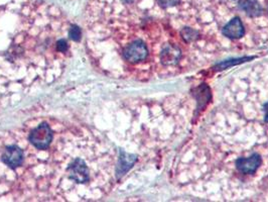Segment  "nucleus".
Wrapping results in <instances>:
<instances>
[{"label":"nucleus","instance_id":"nucleus-7","mask_svg":"<svg viewBox=\"0 0 268 202\" xmlns=\"http://www.w3.org/2000/svg\"><path fill=\"white\" fill-rule=\"evenodd\" d=\"M238 3L240 9L250 17H257L262 14V6L257 0H234Z\"/></svg>","mask_w":268,"mask_h":202},{"label":"nucleus","instance_id":"nucleus-11","mask_svg":"<svg viewBox=\"0 0 268 202\" xmlns=\"http://www.w3.org/2000/svg\"><path fill=\"white\" fill-rule=\"evenodd\" d=\"M69 37L70 39L74 41H78L81 39V31L77 27L76 25H72L69 30Z\"/></svg>","mask_w":268,"mask_h":202},{"label":"nucleus","instance_id":"nucleus-4","mask_svg":"<svg viewBox=\"0 0 268 202\" xmlns=\"http://www.w3.org/2000/svg\"><path fill=\"white\" fill-rule=\"evenodd\" d=\"M261 156L257 153L248 158H239L236 160V168L242 174H254L261 165Z\"/></svg>","mask_w":268,"mask_h":202},{"label":"nucleus","instance_id":"nucleus-2","mask_svg":"<svg viewBox=\"0 0 268 202\" xmlns=\"http://www.w3.org/2000/svg\"><path fill=\"white\" fill-rule=\"evenodd\" d=\"M54 131L47 122H42L33 127L29 133V142L37 150L45 151L54 141Z\"/></svg>","mask_w":268,"mask_h":202},{"label":"nucleus","instance_id":"nucleus-5","mask_svg":"<svg viewBox=\"0 0 268 202\" xmlns=\"http://www.w3.org/2000/svg\"><path fill=\"white\" fill-rule=\"evenodd\" d=\"M182 57V52L175 44H165L160 53V62L164 66L177 65Z\"/></svg>","mask_w":268,"mask_h":202},{"label":"nucleus","instance_id":"nucleus-1","mask_svg":"<svg viewBox=\"0 0 268 202\" xmlns=\"http://www.w3.org/2000/svg\"><path fill=\"white\" fill-rule=\"evenodd\" d=\"M26 152L17 144H8L0 152V163L11 171H16L25 166Z\"/></svg>","mask_w":268,"mask_h":202},{"label":"nucleus","instance_id":"nucleus-8","mask_svg":"<svg viewBox=\"0 0 268 202\" xmlns=\"http://www.w3.org/2000/svg\"><path fill=\"white\" fill-rule=\"evenodd\" d=\"M137 160V157L135 155L126 154L124 152H121V156L119 158V164L117 166V175H124L127 171H129L130 168L134 165V163Z\"/></svg>","mask_w":268,"mask_h":202},{"label":"nucleus","instance_id":"nucleus-6","mask_svg":"<svg viewBox=\"0 0 268 202\" xmlns=\"http://www.w3.org/2000/svg\"><path fill=\"white\" fill-rule=\"evenodd\" d=\"M222 34L230 40H239L245 34V29L240 17L236 16L223 28Z\"/></svg>","mask_w":268,"mask_h":202},{"label":"nucleus","instance_id":"nucleus-10","mask_svg":"<svg viewBox=\"0 0 268 202\" xmlns=\"http://www.w3.org/2000/svg\"><path fill=\"white\" fill-rule=\"evenodd\" d=\"M182 38L186 42H191L192 40H196L199 36V33L191 28H184L181 32Z\"/></svg>","mask_w":268,"mask_h":202},{"label":"nucleus","instance_id":"nucleus-13","mask_svg":"<svg viewBox=\"0 0 268 202\" xmlns=\"http://www.w3.org/2000/svg\"><path fill=\"white\" fill-rule=\"evenodd\" d=\"M263 110L265 113V116H264V121L268 123V102H266L264 105H263Z\"/></svg>","mask_w":268,"mask_h":202},{"label":"nucleus","instance_id":"nucleus-12","mask_svg":"<svg viewBox=\"0 0 268 202\" xmlns=\"http://www.w3.org/2000/svg\"><path fill=\"white\" fill-rule=\"evenodd\" d=\"M156 3L162 8H168L176 6L180 3V0H155Z\"/></svg>","mask_w":268,"mask_h":202},{"label":"nucleus","instance_id":"nucleus-3","mask_svg":"<svg viewBox=\"0 0 268 202\" xmlns=\"http://www.w3.org/2000/svg\"><path fill=\"white\" fill-rule=\"evenodd\" d=\"M149 56V49L147 43L140 39L132 40L123 48L122 57L123 59L132 65L139 64L144 61Z\"/></svg>","mask_w":268,"mask_h":202},{"label":"nucleus","instance_id":"nucleus-9","mask_svg":"<svg viewBox=\"0 0 268 202\" xmlns=\"http://www.w3.org/2000/svg\"><path fill=\"white\" fill-rule=\"evenodd\" d=\"M253 59H254V57H241V58H237V59L225 60V61H222L221 63H218L215 66V70H217V71L225 70V69H228V68H231L233 66H236V65H239V64L251 61Z\"/></svg>","mask_w":268,"mask_h":202}]
</instances>
